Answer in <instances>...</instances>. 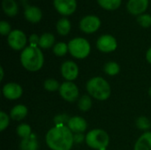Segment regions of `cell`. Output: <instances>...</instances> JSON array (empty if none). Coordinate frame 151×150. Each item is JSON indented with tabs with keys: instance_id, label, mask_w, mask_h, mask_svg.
<instances>
[{
	"instance_id": "6da1fadb",
	"label": "cell",
	"mask_w": 151,
	"mask_h": 150,
	"mask_svg": "<svg viewBox=\"0 0 151 150\" xmlns=\"http://www.w3.org/2000/svg\"><path fill=\"white\" fill-rule=\"evenodd\" d=\"M46 143L51 150H71L73 145V132L65 126H56L46 134Z\"/></svg>"
},
{
	"instance_id": "7a4b0ae2",
	"label": "cell",
	"mask_w": 151,
	"mask_h": 150,
	"mask_svg": "<svg viewBox=\"0 0 151 150\" xmlns=\"http://www.w3.org/2000/svg\"><path fill=\"white\" fill-rule=\"evenodd\" d=\"M20 62L25 69L30 72L39 71L44 62L43 54L37 46H28L20 55Z\"/></svg>"
},
{
	"instance_id": "3957f363",
	"label": "cell",
	"mask_w": 151,
	"mask_h": 150,
	"mask_svg": "<svg viewBox=\"0 0 151 150\" xmlns=\"http://www.w3.org/2000/svg\"><path fill=\"white\" fill-rule=\"evenodd\" d=\"M87 90L92 97L104 101L111 95V87L109 83L102 77H94L87 83Z\"/></svg>"
},
{
	"instance_id": "277c9868",
	"label": "cell",
	"mask_w": 151,
	"mask_h": 150,
	"mask_svg": "<svg viewBox=\"0 0 151 150\" xmlns=\"http://www.w3.org/2000/svg\"><path fill=\"white\" fill-rule=\"evenodd\" d=\"M85 141L87 145L94 149L105 150L109 145L110 138L105 131L94 129L88 133Z\"/></svg>"
},
{
	"instance_id": "5b68a950",
	"label": "cell",
	"mask_w": 151,
	"mask_h": 150,
	"mask_svg": "<svg viewBox=\"0 0 151 150\" xmlns=\"http://www.w3.org/2000/svg\"><path fill=\"white\" fill-rule=\"evenodd\" d=\"M68 50L73 57L83 59L87 57L90 53V44L86 39L78 37L69 42Z\"/></svg>"
},
{
	"instance_id": "8992f818",
	"label": "cell",
	"mask_w": 151,
	"mask_h": 150,
	"mask_svg": "<svg viewBox=\"0 0 151 150\" xmlns=\"http://www.w3.org/2000/svg\"><path fill=\"white\" fill-rule=\"evenodd\" d=\"M59 94L62 98L67 102H75L79 96L78 87L72 81H65L60 85Z\"/></svg>"
},
{
	"instance_id": "52a82bcc",
	"label": "cell",
	"mask_w": 151,
	"mask_h": 150,
	"mask_svg": "<svg viewBox=\"0 0 151 150\" xmlns=\"http://www.w3.org/2000/svg\"><path fill=\"white\" fill-rule=\"evenodd\" d=\"M101 26V20L95 15H88L81 19L80 28L86 34H92L98 30Z\"/></svg>"
},
{
	"instance_id": "ba28073f",
	"label": "cell",
	"mask_w": 151,
	"mask_h": 150,
	"mask_svg": "<svg viewBox=\"0 0 151 150\" xmlns=\"http://www.w3.org/2000/svg\"><path fill=\"white\" fill-rule=\"evenodd\" d=\"M8 43L14 50H20L26 46L27 36L20 30H13L8 35Z\"/></svg>"
},
{
	"instance_id": "9c48e42d",
	"label": "cell",
	"mask_w": 151,
	"mask_h": 150,
	"mask_svg": "<svg viewBox=\"0 0 151 150\" xmlns=\"http://www.w3.org/2000/svg\"><path fill=\"white\" fill-rule=\"evenodd\" d=\"M53 4L57 11L64 16L73 14L77 8L76 0H53Z\"/></svg>"
},
{
	"instance_id": "30bf717a",
	"label": "cell",
	"mask_w": 151,
	"mask_h": 150,
	"mask_svg": "<svg viewBox=\"0 0 151 150\" xmlns=\"http://www.w3.org/2000/svg\"><path fill=\"white\" fill-rule=\"evenodd\" d=\"M117 41L116 39L110 34H104L100 36L96 42L97 49L105 53L112 52L117 49Z\"/></svg>"
},
{
	"instance_id": "8fae6325",
	"label": "cell",
	"mask_w": 151,
	"mask_h": 150,
	"mask_svg": "<svg viewBox=\"0 0 151 150\" xmlns=\"http://www.w3.org/2000/svg\"><path fill=\"white\" fill-rule=\"evenodd\" d=\"M61 74L67 81H73L79 75V67L73 61H65L61 65Z\"/></svg>"
},
{
	"instance_id": "7c38bea8",
	"label": "cell",
	"mask_w": 151,
	"mask_h": 150,
	"mask_svg": "<svg viewBox=\"0 0 151 150\" xmlns=\"http://www.w3.org/2000/svg\"><path fill=\"white\" fill-rule=\"evenodd\" d=\"M22 88L17 83H7L3 88V95L9 100H16L22 95Z\"/></svg>"
},
{
	"instance_id": "4fadbf2b",
	"label": "cell",
	"mask_w": 151,
	"mask_h": 150,
	"mask_svg": "<svg viewBox=\"0 0 151 150\" xmlns=\"http://www.w3.org/2000/svg\"><path fill=\"white\" fill-rule=\"evenodd\" d=\"M149 0H129L127 8L133 15H141L148 8Z\"/></svg>"
},
{
	"instance_id": "5bb4252c",
	"label": "cell",
	"mask_w": 151,
	"mask_h": 150,
	"mask_svg": "<svg viewBox=\"0 0 151 150\" xmlns=\"http://www.w3.org/2000/svg\"><path fill=\"white\" fill-rule=\"evenodd\" d=\"M68 128L75 133H82L87 129V122L81 117H73L67 123Z\"/></svg>"
},
{
	"instance_id": "9a60e30c",
	"label": "cell",
	"mask_w": 151,
	"mask_h": 150,
	"mask_svg": "<svg viewBox=\"0 0 151 150\" xmlns=\"http://www.w3.org/2000/svg\"><path fill=\"white\" fill-rule=\"evenodd\" d=\"M25 18L31 23H37L42 19V10L36 6H27L24 11Z\"/></svg>"
},
{
	"instance_id": "2e32d148",
	"label": "cell",
	"mask_w": 151,
	"mask_h": 150,
	"mask_svg": "<svg viewBox=\"0 0 151 150\" xmlns=\"http://www.w3.org/2000/svg\"><path fill=\"white\" fill-rule=\"evenodd\" d=\"M134 150H151V132L143 133L136 141Z\"/></svg>"
},
{
	"instance_id": "e0dca14e",
	"label": "cell",
	"mask_w": 151,
	"mask_h": 150,
	"mask_svg": "<svg viewBox=\"0 0 151 150\" xmlns=\"http://www.w3.org/2000/svg\"><path fill=\"white\" fill-rule=\"evenodd\" d=\"M2 7L4 13L10 17L15 16L19 11V7L15 0H3Z\"/></svg>"
},
{
	"instance_id": "ac0fdd59",
	"label": "cell",
	"mask_w": 151,
	"mask_h": 150,
	"mask_svg": "<svg viewBox=\"0 0 151 150\" xmlns=\"http://www.w3.org/2000/svg\"><path fill=\"white\" fill-rule=\"evenodd\" d=\"M27 114V108L25 105L22 104H19L14 106L10 113V116L12 118V119L13 120H17L19 121L21 119H23Z\"/></svg>"
},
{
	"instance_id": "d6986e66",
	"label": "cell",
	"mask_w": 151,
	"mask_h": 150,
	"mask_svg": "<svg viewBox=\"0 0 151 150\" xmlns=\"http://www.w3.org/2000/svg\"><path fill=\"white\" fill-rule=\"evenodd\" d=\"M38 148V141L34 134H32L30 137L27 139H23L19 145L20 150H37Z\"/></svg>"
},
{
	"instance_id": "ffe728a7",
	"label": "cell",
	"mask_w": 151,
	"mask_h": 150,
	"mask_svg": "<svg viewBox=\"0 0 151 150\" xmlns=\"http://www.w3.org/2000/svg\"><path fill=\"white\" fill-rule=\"evenodd\" d=\"M57 31L61 35H66L71 30V22L66 18H62L57 22Z\"/></svg>"
},
{
	"instance_id": "44dd1931",
	"label": "cell",
	"mask_w": 151,
	"mask_h": 150,
	"mask_svg": "<svg viewBox=\"0 0 151 150\" xmlns=\"http://www.w3.org/2000/svg\"><path fill=\"white\" fill-rule=\"evenodd\" d=\"M55 42V36L52 34L45 33L40 36L39 40V47L42 49H49L50 48Z\"/></svg>"
},
{
	"instance_id": "7402d4cb",
	"label": "cell",
	"mask_w": 151,
	"mask_h": 150,
	"mask_svg": "<svg viewBox=\"0 0 151 150\" xmlns=\"http://www.w3.org/2000/svg\"><path fill=\"white\" fill-rule=\"evenodd\" d=\"M97 2L105 10H116L121 4V0H97Z\"/></svg>"
},
{
	"instance_id": "603a6c76",
	"label": "cell",
	"mask_w": 151,
	"mask_h": 150,
	"mask_svg": "<svg viewBox=\"0 0 151 150\" xmlns=\"http://www.w3.org/2000/svg\"><path fill=\"white\" fill-rule=\"evenodd\" d=\"M78 107L82 111H87L92 107V100L88 95H83L78 102Z\"/></svg>"
},
{
	"instance_id": "cb8c5ba5",
	"label": "cell",
	"mask_w": 151,
	"mask_h": 150,
	"mask_svg": "<svg viewBox=\"0 0 151 150\" xmlns=\"http://www.w3.org/2000/svg\"><path fill=\"white\" fill-rule=\"evenodd\" d=\"M119 71H120V67L119 64H117L116 62H108L104 65V72L108 75L111 76L116 75L119 72Z\"/></svg>"
},
{
	"instance_id": "d4e9b609",
	"label": "cell",
	"mask_w": 151,
	"mask_h": 150,
	"mask_svg": "<svg viewBox=\"0 0 151 150\" xmlns=\"http://www.w3.org/2000/svg\"><path fill=\"white\" fill-rule=\"evenodd\" d=\"M17 133L18 135L22 139H27L32 135L31 133V127L27 124H21L17 128Z\"/></svg>"
},
{
	"instance_id": "484cf974",
	"label": "cell",
	"mask_w": 151,
	"mask_h": 150,
	"mask_svg": "<svg viewBox=\"0 0 151 150\" xmlns=\"http://www.w3.org/2000/svg\"><path fill=\"white\" fill-rule=\"evenodd\" d=\"M67 51H69L68 45H66L65 42H58L57 44H55V46L53 48L54 54L58 57L65 56L67 53Z\"/></svg>"
},
{
	"instance_id": "4316f807",
	"label": "cell",
	"mask_w": 151,
	"mask_h": 150,
	"mask_svg": "<svg viewBox=\"0 0 151 150\" xmlns=\"http://www.w3.org/2000/svg\"><path fill=\"white\" fill-rule=\"evenodd\" d=\"M44 88L47 90V91H50V92H53V91H56L58 89H59L60 86L58 84V82L54 80V79H48L44 81Z\"/></svg>"
},
{
	"instance_id": "83f0119b",
	"label": "cell",
	"mask_w": 151,
	"mask_h": 150,
	"mask_svg": "<svg viewBox=\"0 0 151 150\" xmlns=\"http://www.w3.org/2000/svg\"><path fill=\"white\" fill-rule=\"evenodd\" d=\"M138 23L143 27H150L151 26V16L150 14H141L137 17Z\"/></svg>"
},
{
	"instance_id": "f1b7e54d",
	"label": "cell",
	"mask_w": 151,
	"mask_h": 150,
	"mask_svg": "<svg viewBox=\"0 0 151 150\" xmlns=\"http://www.w3.org/2000/svg\"><path fill=\"white\" fill-rule=\"evenodd\" d=\"M136 126L141 130H148L150 128V122L145 117H140L136 120Z\"/></svg>"
},
{
	"instance_id": "f546056e",
	"label": "cell",
	"mask_w": 151,
	"mask_h": 150,
	"mask_svg": "<svg viewBox=\"0 0 151 150\" xmlns=\"http://www.w3.org/2000/svg\"><path fill=\"white\" fill-rule=\"evenodd\" d=\"M9 125V117L4 111L0 112V130L3 132Z\"/></svg>"
},
{
	"instance_id": "4dcf8cb0",
	"label": "cell",
	"mask_w": 151,
	"mask_h": 150,
	"mask_svg": "<svg viewBox=\"0 0 151 150\" xmlns=\"http://www.w3.org/2000/svg\"><path fill=\"white\" fill-rule=\"evenodd\" d=\"M11 26L8 22L4 21V20H2L0 22V34L2 35H9L10 33H11Z\"/></svg>"
},
{
	"instance_id": "1f68e13d",
	"label": "cell",
	"mask_w": 151,
	"mask_h": 150,
	"mask_svg": "<svg viewBox=\"0 0 151 150\" xmlns=\"http://www.w3.org/2000/svg\"><path fill=\"white\" fill-rule=\"evenodd\" d=\"M70 120L69 117L65 114H61V115H58L57 117H55L54 118V122L56 124V126H65V123H68V121Z\"/></svg>"
},
{
	"instance_id": "d6a6232c",
	"label": "cell",
	"mask_w": 151,
	"mask_h": 150,
	"mask_svg": "<svg viewBox=\"0 0 151 150\" xmlns=\"http://www.w3.org/2000/svg\"><path fill=\"white\" fill-rule=\"evenodd\" d=\"M39 40H40V37H38L37 34H34L30 35V37H29L30 45L31 46H37L39 44Z\"/></svg>"
},
{
	"instance_id": "836d02e7",
	"label": "cell",
	"mask_w": 151,
	"mask_h": 150,
	"mask_svg": "<svg viewBox=\"0 0 151 150\" xmlns=\"http://www.w3.org/2000/svg\"><path fill=\"white\" fill-rule=\"evenodd\" d=\"M85 139H86V137L84 136L83 133H75L73 135V142L77 143V144L81 143Z\"/></svg>"
},
{
	"instance_id": "e575fe53",
	"label": "cell",
	"mask_w": 151,
	"mask_h": 150,
	"mask_svg": "<svg viewBox=\"0 0 151 150\" xmlns=\"http://www.w3.org/2000/svg\"><path fill=\"white\" fill-rule=\"evenodd\" d=\"M146 59L150 64H151V48L149 49V50L146 53Z\"/></svg>"
},
{
	"instance_id": "d590c367",
	"label": "cell",
	"mask_w": 151,
	"mask_h": 150,
	"mask_svg": "<svg viewBox=\"0 0 151 150\" xmlns=\"http://www.w3.org/2000/svg\"><path fill=\"white\" fill-rule=\"evenodd\" d=\"M0 73H1V77H0V81H1L4 79V70H3V67L0 68Z\"/></svg>"
},
{
	"instance_id": "8d00e7d4",
	"label": "cell",
	"mask_w": 151,
	"mask_h": 150,
	"mask_svg": "<svg viewBox=\"0 0 151 150\" xmlns=\"http://www.w3.org/2000/svg\"><path fill=\"white\" fill-rule=\"evenodd\" d=\"M149 95H150V97L151 98V88H150V90H149Z\"/></svg>"
}]
</instances>
